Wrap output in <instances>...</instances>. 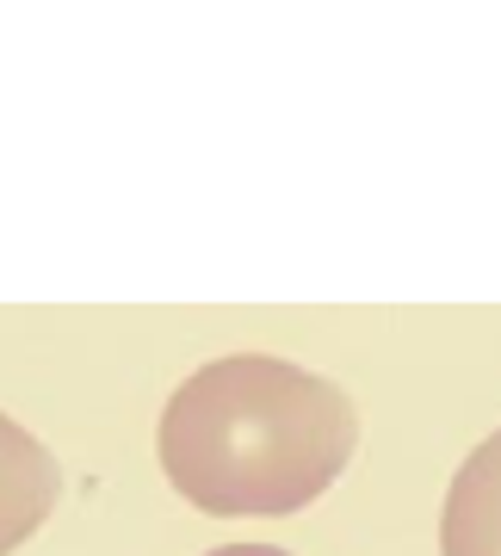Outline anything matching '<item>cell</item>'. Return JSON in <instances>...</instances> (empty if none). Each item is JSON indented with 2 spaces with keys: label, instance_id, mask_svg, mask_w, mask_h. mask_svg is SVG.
<instances>
[{
  "label": "cell",
  "instance_id": "1",
  "mask_svg": "<svg viewBox=\"0 0 501 556\" xmlns=\"http://www.w3.org/2000/svg\"><path fill=\"white\" fill-rule=\"evenodd\" d=\"M360 445L335 378L273 353L211 358L161 408V470L211 519H279L322 501Z\"/></svg>",
  "mask_w": 501,
  "mask_h": 556
},
{
  "label": "cell",
  "instance_id": "2",
  "mask_svg": "<svg viewBox=\"0 0 501 556\" xmlns=\"http://www.w3.org/2000/svg\"><path fill=\"white\" fill-rule=\"evenodd\" d=\"M62 470L50 445L13 415H0V556H13L20 544L38 538V526L57 514Z\"/></svg>",
  "mask_w": 501,
  "mask_h": 556
},
{
  "label": "cell",
  "instance_id": "3",
  "mask_svg": "<svg viewBox=\"0 0 501 556\" xmlns=\"http://www.w3.org/2000/svg\"><path fill=\"white\" fill-rule=\"evenodd\" d=\"M440 556H501V427L452 470L440 507Z\"/></svg>",
  "mask_w": 501,
  "mask_h": 556
},
{
  "label": "cell",
  "instance_id": "4",
  "mask_svg": "<svg viewBox=\"0 0 501 556\" xmlns=\"http://www.w3.org/2000/svg\"><path fill=\"white\" fill-rule=\"evenodd\" d=\"M204 556H291V551H279V544H217Z\"/></svg>",
  "mask_w": 501,
  "mask_h": 556
}]
</instances>
